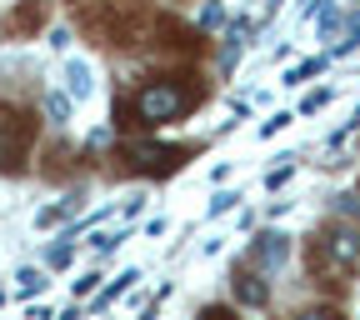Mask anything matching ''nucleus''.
I'll list each match as a JSON object with an SVG mask.
<instances>
[{"label": "nucleus", "instance_id": "obj_8", "mask_svg": "<svg viewBox=\"0 0 360 320\" xmlns=\"http://www.w3.org/2000/svg\"><path fill=\"white\" fill-rule=\"evenodd\" d=\"M205 320H231V315H225V310H210V315H205Z\"/></svg>", "mask_w": 360, "mask_h": 320}, {"label": "nucleus", "instance_id": "obj_2", "mask_svg": "<svg viewBox=\"0 0 360 320\" xmlns=\"http://www.w3.org/2000/svg\"><path fill=\"white\" fill-rule=\"evenodd\" d=\"M191 101H195L191 85H180V80H150L141 96L130 101V110H135V120H146V125H165L175 115H186Z\"/></svg>", "mask_w": 360, "mask_h": 320}, {"label": "nucleus", "instance_id": "obj_3", "mask_svg": "<svg viewBox=\"0 0 360 320\" xmlns=\"http://www.w3.org/2000/svg\"><path fill=\"white\" fill-rule=\"evenodd\" d=\"M35 141V115L15 110V105H0V170H20Z\"/></svg>", "mask_w": 360, "mask_h": 320}, {"label": "nucleus", "instance_id": "obj_7", "mask_svg": "<svg viewBox=\"0 0 360 320\" xmlns=\"http://www.w3.org/2000/svg\"><path fill=\"white\" fill-rule=\"evenodd\" d=\"M295 320H340V310H330V305H315V310H300Z\"/></svg>", "mask_w": 360, "mask_h": 320}, {"label": "nucleus", "instance_id": "obj_5", "mask_svg": "<svg viewBox=\"0 0 360 320\" xmlns=\"http://www.w3.org/2000/svg\"><path fill=\"white\" fill-rule=\"evenodd\" d=\"M236 290H240V300H245V305H265V286L250 276V270H240V276H236Z\"/></svg>", "mask_w": 360, "mask_h": 320}, {"label": "nucleus", "instance_id": "obj_4", "mask_svg": "<svg viewBox=\"0 0 360 320\" xmlns=\"http://www.w3.org/2000/svg\"><path fill=\"white\" fill-rule=\"evenodd\" d=\"M125 155H130L135 165H141V170H155V165L165 170V165H175L180 155H186V151H165V146H130Z\"/></svg>", "mask_w": 360, "mask_h": 320}, {"label": "nucleus", "instance_id": "obj_1", "mask_svg": "<svg viewBox=\"0 0 360 320\" xmlns=\"http://www.w3.org/2000/svg\"><path fill=\"white\" fill-rule=\"evenodd\" d=\"M310 270L355 276V270H360V231H355V225H326V236L310 245Z\"/></svg>", "mask_w": 360, "mask_h": 320}, {"label": "nucleus", "instance_id": "obj_6", "mask_svg": "<svg viewBox=\"0 0 360 320\" xmlns=\"http://www.w3.org/2000/svg\"><path fill=\"white\" fill-rule=\"evenodd\" d=\"M25 25H40V6H35V0H25V6H20V15L11 20V30H25Z\"/></svg>", "mask_w": 360, "mask_h": 320}]
</instances>
